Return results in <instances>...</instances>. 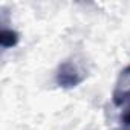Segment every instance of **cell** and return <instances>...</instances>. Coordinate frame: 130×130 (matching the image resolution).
<instances>
[{"label": "cell", "mask_w": 130, "mask_h": 130, "mask_svg": "<svg viewBox=\"0 0 130 130\" xmlns=\"http://www.w3.org/2000/svg\"><path fill=\"white\" fill-rule=\"evenodd\" d=\"M112 101L118 109L121 124L130 128V66L119 72L113 87Z\"/></svg>", "instance_id": "obj_1"}, {"label": "cell", "mask_w": 130, "mask_h": 130, "mask_svg": "<svg viewBox=\"0 0 130 130\" xmlns=\"http://www.w3.org/2000/svg\"><path fill=\"white\" fill-rule=\"evenodd\" d=\"M55 81L61 87H75L77 84H80L83 81V75L74 63L66 61L58 68Z\"/></svg>", "instance_id": "obj_2"}, {"label": "cell", "mask_w": 130, "mask_h": 130, "mask_svg": "<svg viewBox=\"0 0 130 130\" xmlns=\"http://www.w3.org/2000/svg\"><path fill=\"white\" fill-rule=\"evenodd\" d=\"M0 41H2V46H3L5 49H6V47H12V46H15L17 41H19V34H17L15 31H12V29L3 28L2 37H0Z\"/></svg>", "instance_id": "obj_3"}]
</instances>
